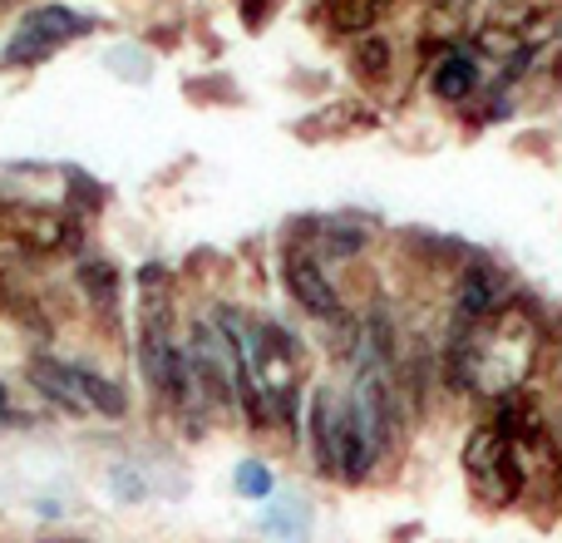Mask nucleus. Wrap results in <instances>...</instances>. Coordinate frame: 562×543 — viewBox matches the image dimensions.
Instances as JSON below:
<instances>
[{
	"label": "nucleus",
	"instance_id": "17",
	"mask_svg": "<svg viewBox=\"0 0 562 543\" xmlns=\"http://www.w3.org/2000/svg\"><path fill=\"white\" fill-rule=\"evenodd\" d=\"M0 415H10V396H5V386H0Z\"/></svg>",
	"mask_w": 562,
	"mask_h": 543
},
{
	"label": "nucleus",
	"instance_id": "12",
	"mask_svg": "<svg viewBox=\"0 0 562 543\" xmlns=\"http://www.w3.org/2000/svg\"><path fill=\"white\" fill-rule=\"evenodd\" d=\"M75 277L94 307H114L119 301V267L109 263V257H85V263L75 267Z\"/></svg>",
	"mask_w": 562,
	"mask_h": 543
},
{
	"label": "nucleus",
	"instance_id": "4",
	"mask_svg": "<svg viewBox=\"0 0 562 543\" xmlns=\"http://www.w3.org/2000/svg\"><path fill=\"white\" fill-rule=\"evenodd\" d=\"M464 485L484 509H508L524 499V475H518L514 445H508V435L494 420L464 440Z\"/></svg>",
	"mask_w": 562,
	"mask_h": 543
},
{
	"label": "nucleus",
	"instance_id": "3",
	"mask_svg": "<svg viewBox=\"0 0 562 543\" xmlns=\"http://www.w3.org/2000/svg\"><path fill=\"white\" fill-rule=\"evenodd\" d=\"M311 455H316V469L336 485H366L370 469H375V445H370L366 425L356 420L346 390L321 386L311 396Z\"/></svg>",
	"mask_w": 562,
	"mask_h": 543
},
{
	"label": "nucleus",
	"instance_id": "7",
	"mask_svg": "<svg viewBox=\"0 0 562 543\" xmlns=\"http://www.w3.org/2000/svg\"><path fill=\"white\" fill-rule=\"evenodd\" d=\"M5 233L20 247H30V253H65L79 237V228H75V218L55 213V208H15L5 218Z\"/></svg>",
	"mask_w": 562,
	"mask_h": 543
},
{
	"label": "nucleus",
	"instance_id": "11",
	"mask_svg": "<svg viewBox=\"0 0 562 543\" xmlns=\"http://www.w3.org/2000/svg\"><path fill=\"white\" fill-rule=\"evenodd\" d=\"M75 380H79V396H85V406L94 410V415H109V420H119L128 410V396L114 386L109 376H99V370H89V366H75Z\"/></svg>",
	"mask_w": 562,
	"mask_h": 543
},
{
	"label": "nucleus",
	"instance_id": "9",
	"mask_svg": "<svg viewBox=\"0 0 562 543\" xmlns=\"http://www.w3.org/2000/svg\"><path fill=\"white\" fill-rule=\"evenodd\" d=\"M30 380L45 400H55L59 410H75V415H89L85 396H79V380H75V366L69 361H55V356H35L30 361Z\"/></svg>",
	"mask_w": 562,
	"mask_h": 543
},
{
	"label": "nucleus",
	"instance_id": "8",
	"mask_svg": "<svg viewBox=\"0 0 562 543\" xmlns=\"http://www.w3.org/2000/svg\"><path fill=\"white\" fill-rule=\"evenodd\" d=\"M474 89H479V59L469 49H445L435 59V69H429V95L445 99V104H459Z\"/></svg>",
	"mask_w": 562,
	"mask_h": 543
},
{
	"label": "nucleus",
	"instance_id": "1",
	"mask_svg": "<svg viewBox=\"0 0 562 543\" xmlns=\"http://www.w3.org/2000/svg\"><path fill=\"white\" fill-rule=\"evenodd\" d=\"M213 321L233 341L237 406H243L247 425H291L301 406V380H306V356H301L296 336L277 321H252L243 311H217Z\"/></svg>",
	"mask_w": 562,
	"mask_h": 543
},
{
	"label": "nucleus",
	"instance_id": "14",
	"mask_svg": "<svg viewBox=\"0 0 562 543\" xmlns=\"http://www.w3.org/2000/svg\"><path fill=\"white\" fill-rule=\"evenodd\" d=\"M350 59H356V75H360V79L390 75V45H385L380 35H360L356 49H350Z\"/></svg>",
	"mask_w": 562,
	"mask_h": 543
},
{
	"label": "nucleus",
	"instance_id": "13",
	"mask_svg": "<svg viewBox=\"0 0 562 543\" xmlns=\"http://www.w3.org/2000/svg\"><path fill=\"white\" fill-rule=\"evenodd\" d=\"M267 529H272L281 543H306V534H311V505L301 495L277 499L272 514H267Z\"/></svg>",
	"mask_w": 562,
	"mask_h": 543
},
{
	"label": "nucleus",
	"instance_id": "5",
	"mask_svg": "<svg viewBox=\"0 0 562 543\" xmlns=\"http://www.w3.org/2000/svg\"><path fill=\"white\" fill-rule=\"evenodd\" d=\"M99 30V15L89 10H75V5H59V0H45V5L25 10L15 25V35L5 40V65H45L49 55H59L65 45L75 40L94 35Z\"/></svg>",
	"mask_w": 562,
	"mask_h": 543
},
{
	"label": "nucleus",
	"instance_id": "6",
	"mask_svg": "<svg viewBox=\"0 0 562 543\" xmlns=\"http://www.w3.org/2000/svg\"><path fill=\"white\" fill-rule=\"evenodd\" d=\"M281 281H286V297L296 301L306 317L346 321L340 291H336V281L326 277V267H321L316 253H306V247H286V253H281Z\"/></svg>",
	"mask_w": 562,
	"mask_h": 543
},
{
	"label": "nucleus",
	"instance_id": "15",
	"mask_svg": "<svg viewBox=\"0 0 562 543\" xmlns=\"http://www.w3.org/2000/svg\"><path fill=\"white\" fill-rule=\"evenodd\" d=\"M237 495L243 499H272V469L262 459H243L237 465Z\"/></svg>",
	"mask_w": 562,
	"mask_h": 543
},
{
	"label": "nucleus",
	"instance_id": "10",
	"mask_svg": "<svg viewBox=\"0 0 562 543\" xmlns=\"http://www.w3.org/2000/svg\"><path fill=\"white\" fill-rule=\"evenodd\" d=\"M395 10V0H326V25L336 35H375V25Z\"/></svg>",
	"mask_w": 562,
	"mask_h": 543
},
{
	"label": "nucleus",
	"instance_id": "2",
	"mask_svg": "<svg viewBox=\"0 0 562 543\" xmlns=\"http://www.w3.org/2000/svg\"><path fill=\"white\" fill-rule=\"evenodd\" d=\"M543 346L538 336V321L528 317L518 301H498L488 317L459 326L454 336V376L464 386H474L479 396L498 400L524 390L528 370H533V356Z\"/></svg>",
	"mask_w": 562,
	"mask_h": 543
},
{
	"label": "nucleus",
	"instance_id": "16",
	"mask_svg": "<svg viewBox=\"0 0 562 543\" xmlns=\"http://www.w3.org/2000/svg\"><path fill=\"white\" fill-rule=\"evenodd\" d=\"M267 10H272V0H243V20H247L252 30L267 20Z\"/></svg>",
	"mask_w": 562,
	"mask_h": 543
}]
</instances>
